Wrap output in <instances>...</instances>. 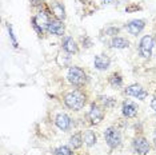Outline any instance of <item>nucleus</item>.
Segmentation results:
<instances>
[{
  "instance_id": "nucleus-1",
  "label": "nucleus",
  "mask_w": 156,
  "mask_h": 155,
  "mask_svg": "<svg viewBox=\"0 0 156 155\" xmlns=\"http://www.w3.org/2000/svg\"><path fill=\"white\" fill-rule=\"evenodd\" d=\"M64 102L71 110L77 111L84 107V104H86V96H84L80 91H72V92L66 95Z\"/></svg>"
},
{
  "instance_id": "nucleus-2",
  "label": "nucleus",
  "mask_w": 156,
  "mask_h": 155,
  "mask_svg": "<svg viewBox=\"0 0 156 155\" xmlns=\"http://www.w3.org/2000/svg\"><path fill=\"white\" fill-rule=\"evenodd\" d=\"M49 19L48 13L44 12V11H40L36 16L32 19V24H34V28L36 30V32L39 35H43V32L45 30H48V26H49Z\"/></svg>"
},
{
  "instance_id": "nucleus-3",
  "label": "nucleus",
  "mask_w": 156,
  "mask_h": 155,
  "mask_svg": "<svg viewBox=\"0 0 156 155\" xmlns=\"http://www.w3.org/2000/svg\"><path fill=\"white\" fill-rule=\"evenodd\" d=\"M67 78H68L69 83H72L73 86H83V84L87 82L86 72L81 68H79V67H71L68 70Z\"/></svg>"
},
{
  "instance_id": "nucleus-4",
  "label": "nucleus",
  "mask_w": 156,
  "mask_h": 155,
  "mask_svg": "<svg viewBox=\"0 0 156 155\" xmlns=\"http://www.w3.org/2000/svg\"><path fill=\"white\" fill-rule=\"evenodd\" d=\"M104 138H105V142L109 147L115 149V147L120 146V142H122V135H120L119 130L115 128V127H108L104 132Z\"/></svg>"
},
{
  "instance_id": "nucleus-5",
  "label": "nucleus",
  "mask_w": 156,
  "mask_h": 155,
  "mask_svg": "<svg viewBox=\"0 0 156 155\" xmlns=\"http://www.w3.org/2000/svg\"><path fill=\"white\" fill-rule=\"evenodd\" d=\"M140 54L143 58H151L152 50H154V38L152 36H144L140 41Z\"/></svg>"
},
{
  "instance_id": "nucleus-6",
  "label": "nucleus",
  "mask_w": 156,
  "mask_h": 155,
  "mask_svg": "<svg viewBox=\"0 0 156 155\" xmlns=\"http://www.w3.org/2000/svg\"><path fill=\"white\" fill-rule=\"evenodd\" d=\"M126 94L129 95V96L137 98V99H140V100H143L147 98V91H145L141 86H139V84H132V86H129L128 88L126 90Z\"/></svg>"
},
{
  "instance_id": "nucleus-7",
  "label": "nucleus",
  "mask_w": 156,
  "mask_h": 155,
  "mask_svg": "<svg viewBox=\"0 0 156 155\" xmlns=\"http://www.w3.org/2000/svg\"><path fill=\"white\" fill-rule=\"evenodd\" d=\"M133 149L137 154L145 155L150 151V143L145 138H136L133 140Z\"/></svg>"
},
{
  "instance_id": "nucleus-8",
  "label": "nucleus",
  "mask_w": 156,
  "mask_h": 155,
  "mask_svg": "<svg viewBox=\"0 0 156 155\" xmlns=\"http://www.w3.org/2000/svg\"><path fill=\"white\" fill-rule=\"evenodd\" d=\"M144 26H145L144 20L135 19V20H131L128 24H126V28H127V31H128L131 35H137V34L141 32V30L144 28Z\"/></svg>"
},
{
  "instance_id": "nucleus-9",
  "label": "nucleus",
  "mask_w": 156,
  "mask_h": 155,
  "mask_svg": "<svg viewBox=\"0 0 156 155\" xmlns=\"http://www.w3.org/2000/svg\"><path fill=\"white\" fill-rule=\"evenodd\" d=\"M47 31L52 35H58V36H60V35L64 34V24L60 22L59 19H54V20L49 22V26H48Z\"/></svg>"
},
{
  "instance_id": "nucleus-10",
  "label": "nucleus",
  "mask_w": 156,
  "mask_h": 155,
  "mask_svg": "<svg viewBox=\"0 0 156 155\" xmlns=\"http://www.w3.org/2000/svg\"><path fill=\"white\" fill-rule=\"evenodd\" d=\"M88 116H90L91 122L92 123H99L103 121V116H104V112L98 104H92L91 106V110L88 112Z\"/></svg>"
},
{
  "instance_id": "nucleus-11",
  "label": "nucleus",
  "mask_w": 156,
  "mask_h": 155,
  "mask_svg": "<svg viewBox=\"0 0 156 155\" xmlns=\"http://www.w3.org/2000/svg\"><path fill=\"white\" fill-rule=\"evenodd\" d=\"M137 112V107L133 102L127 100L123 103V115L127 116V118H133Z\"/></svg>"
},
{
  "instance_id": "nucleus-12",
  "label": "nucleus",
  "mask_w": 156,
  "mask_h": 155,
  "mask_svg": "<svg viewBox=\"0 0 156 155\" xmlns=\"http://www.w3.org/2000/svg\"><path fill=\"white\" fill-rule=\"evenodd\" d=\"M94 64H95V67H96L98 70L103 71V70H107L109 67L111 60H109V58L108 56H105V55H98L96 58H95V60H94Z\"/></svg>"
},
{
  "instance_id": "nucleus-13",
  "label": "nucleus",
  "mask_w": 156,
  "mask_h": 155,
  "mask_svg": "<svg viewBox=\"0 0 156 155\" xmlns=\"http://www.w3.org/2000/svg\"><path fill=\"white\" fill-rule=\"evenodd\" d=\"M56 126L63 130V131H66V130H68L71 127V119L68 115L66 114H59L58 116H56Z\"/></svg>"
},
{
  "instance_id": "nucleus-14",
  "label": "nucleus",
  "mask_w": 156,
  "mask_h": 155,
  "mask_svg": "<svg viewBox=\"0 0 156 155\" xmlns=\"http://www.w3.org/2000/svg\"><path fill=\"white\" fill-rule=\"evenodd\" d=\"M51 9H52V12H54V15L56 16V19L60 20V19H64L66 17V9L60 3H58V2L51 3Z\"/></svg>"
},
{
  "instance_id": "nucleus-15",
  "label": "nucleus",
  "mask_w": 156,
  "mask_h": 155,
  "mask_svg": "<svg viewBox=\"0 0 156 155\" xmlns=\"http://www.w3.org/2000/svg\"><path fill=\"white\" fill-rule=\"evenodd\" d=\"M63 48L68 52V54H76L77 52V45L72 38H66L63 41Z\"/></svg>"
},
{
  "instance_id": "nucleus-16",
  "label": "nucleus",
  "mask_w": 156,
  "mask_h": 155,
  "mask_svg": "<svg viewBox=\"0 0 156 155\" xmlns=\"http://www.w3.org/2000/svg\"><path fill=\"white\" fill-rule=\"evenodd\" d=\"M128 44H129V43H128V40H126L124 38H119V36L113 38L112 40H111V47H113V48H119V50L128 47Z\"/></svg>"
},
{
  "instance_id": "nucleus-17",
  "label": "nucleus",
  "mask_w": 156,
  "mask_h": 155,
  "mask_svg": "<svg viewBox=\"0 0 156 155\" xmlns=\"http://www.w3.org/2000/svg\"><path fill=\"white\" fill-rule=\"evenodd\" d=\"M83 140L86 142L87 146H94V144L96 143V135H95L94 131L87 130V131L83 134Z\"/></svg>"
},
{
  "instance_id": "nucleus-18",
  "label": "nucleus",
  "mask_w": 156,
  "mask_h": 155,
  "mask_svg": "<svg viewBox=\"0 0 156 155\" xmlns=\"http://www.w3.org/2000/svg\"><path fill=\"white\" fill-rule=\"evenodd\" d=\"M83 142H84L83 136H81L80 134H75V135H72L69 139V144H71V147H73V149H79V147H81Z\"/></svg>"
},
{
  "instance_id": "nucleus-19",
  "label": "nucleus",
  "mask_w": 156,
  "mask_h": 155,
  "mask_svg": "<svg viewBox=\"0 0 156 155\" xmlns=\"http://www.w3.org/2000/svg\"><path fill=\"white\" fill-rule=\"evenodd\" d=\"M55 155H72V151H71L69 147L62 146V147H58V149L55 150Z\"/></svg>"
},
{
  "instance_id": "nucleus-20",
  "label": "nucleus",
  "mask_w": 156,
  "mask_h": 155,
  "mask_svg": "<svg viewBox=\"0 0 156 155\" xmlns=\"http://www.w3.org/2000/svg\"><path fill=\"white\" fill-rule=\"evenodd\" d=\"M109 83H111L113 87H120L122 83H123V80L119 75H112L111 78H109Z\"/></svg>"
},
{
  "instance_id": "nucleus-21",
  "label": "nucleus",
  "mask_w": 156,
  "mask_h": 155,
  "mask_svg": "<svg viewBox=\"0 0 156 155\" xmlns=\"http://www.w3.org/2000/svg\"><path fill=\"white\" fill-rule=\"evenodd\" d=\"M8 32H9V36H11V40H12V44H13V47H15V48H17V47H19V45H17V40H16L15 35H13L12 26H9V24H8Z\"/></svg>"
},
{
  "instance_id": "nucleus-22",
  "label": "nucleus",
  "mask_w": 156,
  "mask_h": 155,
  "mask_svg": "<svg viewBox=\"0 0 156 155\" xmlns=\"http://www.w3.org/2000/svg\"><path fill=\"white\" fill-rule=\"evenodd\" d=\"M31 2H32L34 5H39V4H41V3H43V0H31Z\"/></svg>"
},
{
  "instance_id": "nucleus-23",
  "label": "nucleus",
  "mask_w": 156,
  "mask_h": 155,
  "mask_svg": "<svg viewBox=\"0 0 156 155\" xmlns=\"http://www.w3.org/2000/svg\"><path fill=\"white\" fill-rule=\"evenodd\" d=\"M151 106H152V108H154L155 112H156V98H154V99H152V102H151Z\"/></svg>"
},
{
  "instance_id": "nucleus-24",
  "label": "nucleus",
  "mask_w": 156,
  "mask_h": 155,
  "mask_svg": "<svg viewBox=\"0 0 156 155\" xmlns=\"http://www.w3.org/2000/svg\"><path fill=\"white\" fill-rule=\"evenodd\" d=\"M154 140H155V143H156V131H155V134H154Z\"/></svg>"
}]
</instances>
